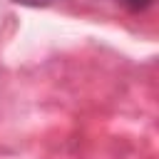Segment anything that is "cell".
I'll list each match as a JSON object with an SVG mask.
<instances>
[{
  "mask_svg": "<svg viewBox=\"0 0 159 159\" xmlns=\"http://www.w3.org/2000/svg\"><path fill=\"white\" fill-rule=\"evenodd\" d=\"M122 7H127L129 12H142V10H147L154 0H117Z\"/></svg>",
  "mask_w": 159,
  "mask_h": 159,
  "instance_id": "6da1fadb",
  "label": "cell"
},
{
  "mask_svg": "<svg viewBox=\"0 0 159 159\" xmlns=\"http://www.w3.org/2000/svg\"><path fill=\"white\" fill-rule=\"evenodd\" d=\"M12 2L25 5V7H47V5H52L55 0H12Z\"/></svg>",
  "mask_w": 159,
  "mask_h": 159,
  "instance_id": "7a4b0ae2",
  "label": "cell"
}]
</instances>
